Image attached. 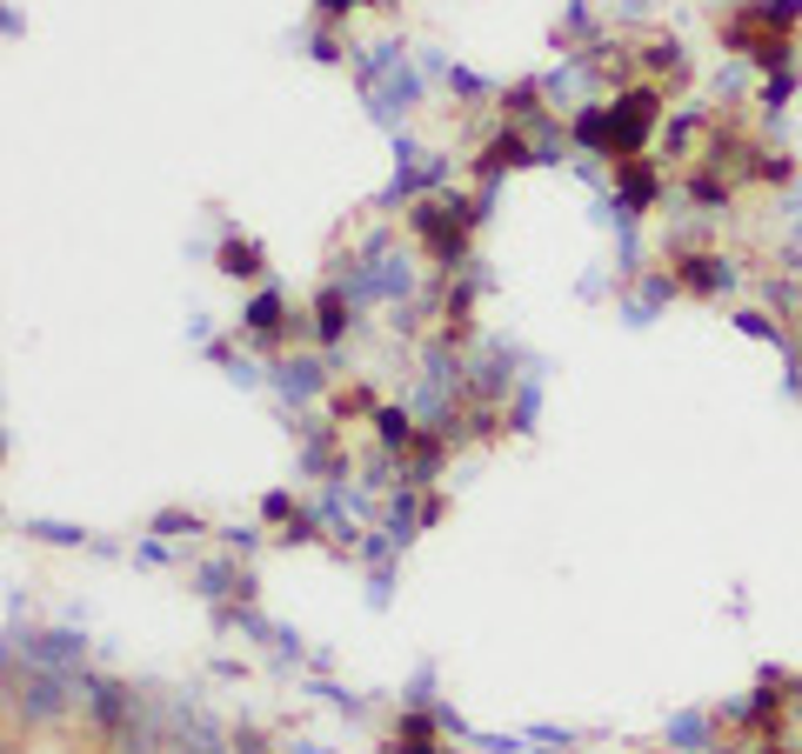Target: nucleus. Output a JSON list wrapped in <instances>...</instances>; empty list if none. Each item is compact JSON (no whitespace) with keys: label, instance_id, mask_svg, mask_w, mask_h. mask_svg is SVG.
I'll return each mask as SVG.
<instances>
[{"label":"nucleus","instance_id":"f257e3e1","mask_svg":"<svg viewBox=\"0 0 802 754\" xmlns=\"http://www.w3.org/2000/svg\"><path fill=\"white\" fill-rule=\"evenodd\" d=\"M408 228H415V241L428 248V261H435V268H455V261H461V248H468L475 214H468V201L441 195V201H421V208L408 214Z\"/></svg>","mask_w":802,"mask_h":754},{"label":"nucleus","instance_id":"f03ea898","mask_svg":"<svg viewBox=\"0 0 802 754\" xmlns=\"http://www.w3.org/2000/svg\"><path fill=\"white\" fill-rule=\"evenodd\" d=\"M522 160H529V134H522V127H502L489 147H481L475 174H502V167H522Z\"/></svg>","mask_w":802,"mask_h":754},{"label":"nucleus","instance_id":"7ed1b4c3","mask_svg":"<svg viewBox=\"0 0 802 754\" xmlns=\"http://www.w3.org/2000/svg\"><path fill=\"white\" fill-rule=\"evenodd\" d=\"M221 268L241 274V281H254V274H261V248H254V241H228V248H221Z\"/></svg>","mask_w":802,"mask_h":754},{"label":"nucleus","instance_id":"20e7f679","mask_svg":"<svg viewBox=\"0 0 802 754\" xmlns=\"http://www.w3.org/2000/svg\"><path fill=\"white\" fill-rule=\"evenodd\" d=\"M395 754H435V727L428 721H402L395 727Z\"/></svg>","mask_w":802,"mask_h":754},{"label":"nucleus","instance_id":"39448f33","mask_svg":"<svg viewBox=\"0 0 802 754\" xmlns=\"http://www.w3.org/2000/svg\"><path fill=\"white\" fill-rule=\"evenodd\" d=\"M314 327H321V341H335V334H342V294H321V307H314Z\"/></svg>","mask_w":802,"mask_h":754}]
</instances>
